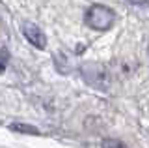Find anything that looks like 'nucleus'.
I'll list each match as a JSON object with an SVG mask.
<instances>
[{
    "mask_svg": "<svg viewBox=\"0 0 149 148\" xmlns=\"http://www.w3.org/2000/svg\"><path fill=\"white\" fill-rule=\"evenodd\" d=\"M80 71L88 85H93L97 88H106L110 85V73L101 64H84Z\"/></svg>",
    "mask_w": 149,
    "mask_h": 148,
    "instance_id": "nucleus-2",
    "label": "nucleus"
},
{
    "mask_svg": "<svg viewBox=\"0 0 149 148\" xmlns=\"http://www.w3.org/2000/svg\"><path fill=\"white\" fill-rule=\"evenodd\" d=\"M21 30H22V36L26 38V41L30 45H34L36 49H45L47 47V38H45L43 30H41L36 23H30V21L22 23Z\"/></svg>",
    "mask_w": 149,
    "mask_h": 148,
    "instance_id": "nucleus-3",
    "label": "nucleus"
},
{
    "mask_svg": "<svg viewBox=\"0 0 149 148\" xmlns=\"http://www.w3.org/2000/svg\"><path fill=\"white\" fill-rule=\"evenodd\" d=\"M102 148H127V144L118 141V139H104L102 141Z\"/></svg>",
    "mask_w": 149,
    "mask_h": 148,
    "instance_id": "nucleus-4",
    "label": "nucleus"
},
{
    "mask_svg": "<svg viewBox=\"0 0 149 148\" xmlns=\"http://www.w3.org/2000/svg\"><path fill=\"white\" fill-rule=\"evenodd\" d=\"M132 6H149V0H127Z\"/></svg>",
    "mask_w": 149,
    "mask_h": 148,
    "instance_id": "nucleus-6",
    "label": "nucleus"
},
{
    "mask_svg": "<svg viewBox=\"0 0 149 148\" xmlns=\"http://www.w3.org/2000/svg\"><path fill=\"white\" fill-rule=\"evenodd\" d=\"M116 21V13L106 6H91L86 11V23L88 26H91L93 30H108Z\"/></svg>",
    "mask_w": 149,
    "mask_h": 148,
    "instance_id": "nucleus-1",
    "label": "nucleus"
},
{
    "mask_svg": "<svg viewBox=\"0 0 149 148\" xmlns=\"http://www.w3.org/2000/svg\"><path fill=\"white\" fill-rule=\"evenodd\" d=\"M8 58H9V53L6 49H2L0 51V71H4V68H6V64H8Z\"/></svg>",
    "mask_w": 149,
    "mask_h": 148,
    "instance_id": "nucleus-5",
    "label": "nucleus"
}]
</instances>
